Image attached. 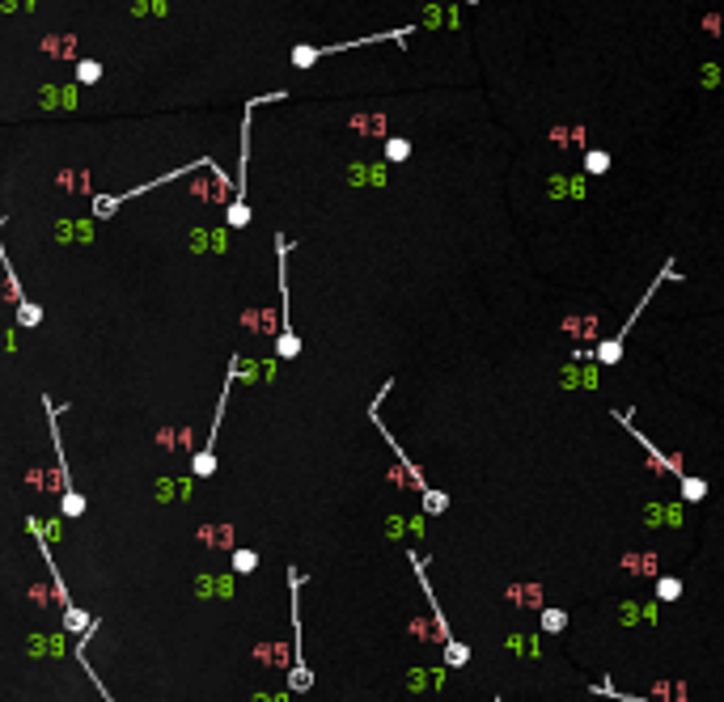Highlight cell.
Listing matches in <instances>:
<instances>
[{"mask_svg":"<svg viewBox=\"0 0 724 702\" xmlns=\"http://www.w3.org/2000/svg\"><path fill=\"white\" fill-rule=\"evenodd\" d=\"M390 390H394V381H386V385H381V394H377V398H373V406H369V419H373V427L381 431V440H386V445L394 449V457H398V465L407 470V478H411V482H416V487H420V504H424V512H428V516H441V512L449 508V495H445V491H436V487H428L424 470H420L416 461H411V457L402 453V445H398V440L390 436V431H386V423H381V402H386V394H390Z\"/></svg>","mask_w":724,"mask_h":702,"instance_id":"cell-1","label":"cell"},{"mask_svg":"<svg viewBox=\"0 0 724 702\" xmlns=\"http://www.w3.org/2000/svg\"><path fill=\"white\" fill-rule=\"evenodd\" d=\"M661 280H678V271H674V266H669V262H665V271H661V276H656V280L648 284V296H640V305H636V313H631V317L623 321V330H614L610 339H601V343L593 347V360H597V364H618V356H623V343H627V330L636 326V317L644 313V305H648V301H652V296L661 292Z\"/></svg>","mask_w":724,"mask_h":702,"instance_id":"cell-2","label":"cell"},{"mask_svg":"<svg viewBox=\"0 0 724 702\" xmlns=\"http://www.w3.org/2000/svg\"><path fill=\"white\" fill-rule=\"evenodd\" d=\"M276 246H280V296H284V330H280V339H276V356L280 360H297L301 356V339H297V330H292V317H288V241L284 237H276Z\"/></svg>","mask_w":724,"mask_h":702,"instance_id":"cell-3","label":"cell"},{"mask_svg":"<svg viewBox=\"0 0 724 702\" xmlns=\"http://www.w3.org/2000/svg\"><path fill=\"white\" fill-rule=\"evenodd\" d=\"M411 30H416V26H402V30H394V34H369V38H356V42H335V47H292V64H297V68H314L322 56H335V51H352V47H365V42H381V38H398V42H407Z\"/></svg>","mask_w":724,"mask_h":702,"instance_id":"cell-4","label":"cell"},{"mask_svg":"<svg viewBox=\"0 0 724 702\" xmlns=\"http://www.w3.org/2000/svg\"><path fill=\"white\" fill-rule=\"evenodd\" d=\"M614 419H618V423H623V427L631 431V436H636V440H640V445L648 449V457H652V465H661V470H669V474H674V478H682V474H686V470L678 465V457H665V453H661V449H656V445H652V440L644 436V431L636 427V419H631V410H614Z\"/></svg>","mask_w":724,"mask_h":702,"instance_id":"cell-5","label":"cell"},{"mask_svg":"<svg viewBox=\"0 0 724 702\" xmlns=\"http://www.w3.org/2000/svg\"><path fill=\"white\" fill-rule=\"evenodd\" d=\"M64 626H68L72 635H81V630H97L93 614H85V609H77V605H64Z\"/></svg>","mask_w":724,"mask_h":702,"instance_id":"cell-6","label":"cell"},{"mask_svg":"<svg viewBox=\"0 0 724 702\" xmlns=\"http://www.w3.org/2000/svg\"><path fill=\"white\" fill-rule=\"evenodd\" d=\"M678 482H682V500H686V504H703V500H707V482H703V478L682 474Z\"/></svg>","mask_w":724,"mask_h":702,"instance_id":"cell-7","label":"cell"},{"mask_svg":"<svg viewBox=\"0 0 724 702\" xmlns=\"http://www.w3.org/2000/svg\"><path fill=\"white\" fill-rule=\"evenodd\" d=\"M445 664H449V669H466V664H471V647L457 643V639H449V643H445Z\"/></svg>","mask_w":724,"mask_h":702,"instance_id":"cell-8","label":"cell"},{"mask_svg":"<svg viewBox=\"0 0 724 702\" xmlns=\"http://www.w3.org/2000/svg\"><path fill=\"white\" fill-rule=\"evenodd\" d=\"M682 597V580L678 575H661L656 580V601H678Z\"/></svg>","mask_w":724,"mask_h":702,"instance_id":"cell-9","label":"cell"},{"mask_svg":"<svg viewBox=\"0 0 724 702\" xmlns=\"http://www.w3.org/2000/svg\"><path fill=\"white\" fill-rule=\"evenodd\" d=\"M60 512L68 516V520H77V516H85V495L72 487V491H64V500H60Z\"/></svg>","mask_w":724,"mask_h":702,"instance_id":"cell-10","label":"cell"},{"mask_svg":"<svg viewBox=\"0 0 724 702\" xmlns=\"http://www.w3.org/2000/svg\"><path fill=\"white\" fill-rule=\"evenodd\" d=\"M585 170H589V174H606V170H610V152H606V148H589V152H585Z\"/></svg>","mask_w":724,"mask_h":702,"instance_id":"cell-11","label":"cell"},{"mask_svg":"<svg viewBox=\"0 0 724 702\" xmlns=\"http://www.w3.org/2000/svg\"><path fill=\"white\" fill-rule=\"evenodd\" d=\"M191 470H195L199 478H212V474H217V453H203V449H199L195 461H191Z\"/></svg>","mask_w":724,"mask_h":702,"instance_id":"cell-12","label":"cell"},{"mask_svg":"<svg viewBox=\"0 0 724 702\" xmlns=\"http://www.w3.org/2000/svg\"><path fill=\"white\" fill-rule=\"evenodd\" d=\"M77 81H81V85L102 81V64H97V60H81V64H77Z\"/></svg>","mask_w":724,"mask_h":702,"instance_id":"cell-13","label":"cell"},{"mask_svg":"<svg viewBox=\"0 0 724 702\" xmlns=\"http://www.w3.org/2000/svg\"><path fill=\"white\" fill-rule=\"evenodd\" d=\"M407 157H411V140H402V136L386 140V161H407Z\"/></svg>","mask_w":724,"mask_h":702,"instance_id":"cell-14","label":"cell"},{"mask_svg":"<svg viewBox=\"0 0 724 702\" xmlns=\"http://www.w3.org/2000/svg\"><path fill=\"white\" fill-rule=\"evenodd\" d=\"M254 567H258V555L254 550H233V571L237 575H250Z\"/></svg>","mask_w":724,"mask_h":702,"instance_id":"cell-15","label":"cell"},{"mask_svg":"<svg viewBox=\"0 0 724 702\" xmlns=\"http://www.w3.org/2000/svg\"><path fill=\"white\" fill-rule=\"evenodd\" d=\"M563 626H567V614L563 609H542V630H555L559 635Z\"/></svg>","mask_w":724,"mask_h":702,"instance_id":"cell-16","label":"cell"},{"mask_svg":"<svg viewBox=\"0 0 724 702\" xmlns=\"http://www.w3.org/2000/svg\"><path fill=\"white\" fill-rule=\"evenodd\" d=\"M17 321H22V326H38V321H42V309L22 301V305H17Z\"/></svg>","mask_w":724,"mask_h":702,"instance_id":"cell-17","label":"cell"},{"mask_svg":"<svg viewBox=\"0 0 724 702\" xmlns=\"http://www.w3.org/2000/svg\"><path fill=\"white\" fill-rule=\"evenodd\" d=\"M462 5H479V0H462Z\"/></svg>","mask_w":724,"mask_h":702,"instance_id":"cell-18","label":"cell"}]
</instances>
